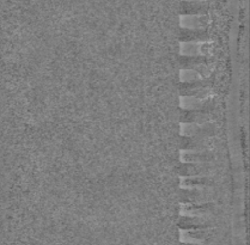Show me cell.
<instances>
[{"label":"cell","mask_w":250,"mask_h":245,"mask_svg":"<svg viewBox=\"0 0 250 245\" xmlns=\"http://www.w3.org/2000/svg\"><path fill=\"white\" fill-rule=\"evenodd\" d=\"M217 169V164L214 163H185L181 162L177 166V174L182 177H200L207 176Z\"/></svg>","instance_id":"6da1fadb"},{"label":"cell","mask_w":250,"mask_h":245,"mask_svg":"<svg viewBox=\"0 0 250 245\" xmlns=\"http://www.w3.org/2000/svg\"><path fill=\"white\" fill-rule=\"evenodd\" d=\"M180 202L183 204H203L209 202L217 196L213 190H199V189H180Z\"/></svg>","instance_id":"7a4b0ae2"},{"label":"cell","mask_w":250,"mask_h":245,"mask_svg":"<svg viewBox=\"0 0 250 245\" xmlns=\"http://www.w3.org/2000/svg\"><path fill=\"white\" fill-rule=\"evenodd\" d=\"M215 220L211 218L200 217H181L179 220V228L182 231H199L213 228Z\"/></svg>","instance_id":"3957f363"},{"label":"cell","mask_w":250,"mask_h":245,"mask_svg":"<svg viewBox=\"0 0 250 245\" xmlns=\"http://www.w3.org/2000/svg\"><path fill=\"white\" fill-rule=\"evenodd\" d=\"M208 141L207 139H200L196 137L182 135L180 139V148L182 151H206L208 150Z\"/></svg>","instance_id":"277c9868"},{"label":"cell","mask_w":250,"mask_h":245,"mask_svg":"<svg viewBox=\"0 0 250 245\" xmlns=\"http://www.w3.org/2000/svg\"><path fill=\"white\" fill-rule=\"evenodd\" d=\"M214 115H206V114L199 113L195 109H182L181 110V116L180 121L182 123H198V124H204L206 122L211 121V119H213Z\"/></svg>","instance_id":"5b68a950"},{"label":"cell","mask_w":250,"mask_h":245,"mask_svg":"<svg viewBox=\"0 0 250 245\" xmlns=\"http://www.w3.org/2000/svg\"><path fill=\"white\" fill-rule=\"evenodd\" d=\"M185 163H214L217 159V154L212 151H198L187 152L182 156Z\"/></svg>","instance_id":"8992f818"},{"label":"cell","mask_w":250,"mask_h":245,"mask_svg":"<svg viewBox=\"0 0 250 245\" xmlns=\"http://www.w3.org/2000/svg\"><path fill=\"white\" fill-rule=\"evenodd\" d=\"M179 40L181 42L207 41V40H209V34L206 30H201V29L182 28L180 30Z\"/></svg>","instance_id":"52a82bcc"},{"label":"cell","mask_w":250,"mask_h":245,"mask_svg":"<svg viewBox=\"0 0 250 245\" xmlns=\"http://www.w3.org/2000/svg\"><path fill=\"white\" fill-rule=\"evenodd\" d=\"M183 210L195 215L211 214V213H214L215 210H217V204H215L214 201H209V202H203V204H185Z\"/></svg>","instance_id":"ba28073f"},{"label":"cell","mask_w":250,"mask_h":245,"mask_svg":"<svg viewBox=\"0 0 250 245\" xmlns=\"http://www.w3.org/2000/svg\"><path fill=\"white\" fill-rule=\"evenodd\" d=\"M207 62L208 60L204 55H180L179 57V63L183 70H189L196 66L206 65Z\"/></svg>","instance_id":"9c48e42d"},{"label":"cell","mask_w":250,"mask_h":245,"mask_svg":"<svg viewBox=\"0 0 250 245\" xmlns=\"http://www.w3.org/2000/svg\"><path fill=\"white\" fill-rule=\"evenodd\" d=\"M208 11V6L205 2L199 1H182L181 13L182 15H204Z\"/></svg>","instance_id":"30bf717a"},{"label":"cell","mask_w":250,"mask_h":245,"mask_svg":"<svg viewBox=\"0 0 250 245\" xmlns=\"http://www.w3.org/2000/svg\"><path fill=\"white\" fill-rule=\"evenodd\" d=\"M183 184L187 187H208L214 188L217 185V181L213 177L208 176H200V177H189L183 181Z\"/></svg>","instance_id":"8fae6325"},{"label":"cell","mask_w":250,"mask_h":245,"mask_svg":"<svg viewBox=\"0 0 250 245\" xmlns=\"http://www.w3.org/2000/svg\"><path fill=\"white\" fill-rule=\"evenodd\" d=\"M194 134L191 137H196V138H200V139H208V138L214 137L217 134L218 128L214 123H206L204 124H199L196 126L195 128L193 129Z\"/></svg>","instance_id":"7c38bea8"},{"label":"cell","mask_w":250,"mask_h":245,"mask_svg":"<svg viewBox=\"0 0 250 245\" xmlns=\"http://www.w3.org/2000/svg\"><path fill=\"white\" fill-rule=\"evenodd\" d=\"M208 81H193V82H186L180 84V91H189V90L196 89H207L208 86Z\"/></svg>","instance_id":"4fadbf2b"},{"label":"cell","mask_w":250,"mask_h":245,"mask_svg":"<svg viewBox=\"0 0 250 245\" xmlns=\"http://www.w3.org/2000/svg\"><path fill=\"white\" fill-rule=\"evenodd\" d=\"M208 94L207 89H196V90H189V91H181V96L185 97H204L205 95Z\"/></svg>","instance_id":"5bb4252c"},{"label":"cell","mask_w":250,"mask_h":245,"mask_svg":"<svg viewBox=\"0 0 250 245\" xmlns=\"http://www.w3.org/2000/svg\"><path fill=\"white\" fill-rule=\"evenodd\" d=\"M181 245H196V244H188V243H181Z\"/></svg>","instance_id":"9a60e30c"}]
</instances>
